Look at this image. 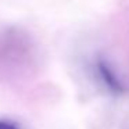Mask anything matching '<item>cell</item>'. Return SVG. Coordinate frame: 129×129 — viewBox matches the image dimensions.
I'll return each instance as SVG.
<instances>
[{
	"mask_svg": "<svg viewBox=\"0 0 129 129\" xmlns=\"http://www.w3.org/2000/svg\"><path fill=\"white\" fill-rule=\"evenodd\" d=\"M94 72L99 82L112 94H122L125 92L122 81L112 65L104 57H97L94 61Z\"/></svg>",
	"mask_w": 129,
	"mask_h": 129,
	"instance_id": "6da1fadb",
	"label": "cell"
},
{
	"mask_svg": "<svg viewBox=\"0 0 129 129\" xmlns=\"http://www.w3.org/2000/svg\"><path fill=\"white\" fill-rule=\"evenodd\" d=\"M0 129H25L20 125V122L14 119H10V118H0Z\"/></svg>",
	"mask_w": 129,
	"mask_h": 129,
	"instance_id": "7a4b0ae2",
	"label": "cell"
}]
</instances>
